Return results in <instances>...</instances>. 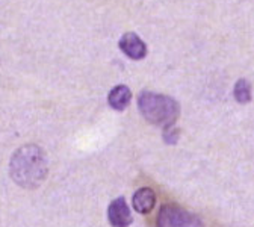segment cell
Wrapping results in <instances>:
<instances>
[{"mask_svg": "<svg viewBox=\"0 0 254 227\" xmlns=\"http://www.w3.org/2000/svg\"><path fill=\"white\" fill-rule=\"evenodd\" d=\"M179 135H180L179 129L173 127V126L165 127V132H164V141H165L167 144H176V143H177V140H179Z\"/></svg>", "mask_w": 254, "mask_h": 227, "instance_id": "9c48e42d", "label": "cell"}, {"mask_svg": "<svg viewBox=\"0 0 254 227\" xmlns=\"http://www.w3.org/2000/svg\"><path fill=\"white\" fill-rule=\"evenodd\" d=\"M108 218L114 227H129L133 221L130 209L124 197H118L108 208Z\"/></svg>", "mask_w": 254, "mask_h": 227, "instance_id": "277c9868", "label": "cell"}, {"mask_svg": "<svg viewBox=\"0 0 254 227\" xmlns=\"http://www.w3.org/2000/svg\"><path fill=\"white\" fill-rule=\"evenodd\" d=\"M133 208L139 214H148L156 205V194L151 188H141L133 194Z\"/></svg>", "mask_w": 254, "mask_h": 227, "instance_id": "8992f818", "label": "cell"}, {"mask_svg": "<svg viewBox=\"0 0 254 227\" xmlns=\"http://www.w3.org/2000/svg\"><path fill=\"white\" fill-rule=\"evenodd\" d=\"M132 99V92L130 89L127 88L126 85H118L115 88H112V91L109 92V97H108V102L111 105L112 109H117V111H124L129 105Z\"/></svg>", "mask_w": 254, "mask_h": 227, "instance_id": "52a82bcc", "label": "cell"}, {"mask_svg": "<svg viewBox=\"0 0 254 227\" xmlns=\"http://www.w3.org/2000/svg\"><path fill=\"white\" fill-rule=\"evenodd\" d=\"M120 49L132 59H142L147 55L145 43L133 32H127L120 40Z\"/></svg>", "mask_w": 254, "mask_h": 227, "instance_id": "5b68a950", "label": "cell"}, {"mask_svg": "<svg viewBox=\"0 0 254 227\" xmlns=\"http://www.w3.org/2000/svg\"><path fill=\"white\" fill-rule=\"evenodd\" d=\"M156 227H204L200 217L176 205H164L156 218Z\"/></svg>", "mask_w": 254, "mask_h": 227, "instance_id": "3957f363", "label": "cell"}, {"mask_svg": "<svg viewBox=\"0 0 254 227\" xmlns=\"http://www.w3.org/2000/svg\"><path fill=\"white\" fill-rule=\"evenodd\" d=\"M141 115L151 124L170 127L180 114L179 103L168 95L142 91L138 97Z\"/></svg>", "mask_w": 254, "mask_h": 227, "instance_id": "7a4b0ae2", "label": "cell"}, {"mask_svg": "<svg viewBox=\"0 0 254 227\" xmlns=\"http://www.w3.org/2000/svg\"><path fill=\"white\" fill-rule=\"evenodd\" d=\"M9 173L17 185L26 189L38 188L47 177V157L44 150L35 144L20 147L11 157Z\"/></svg>", "mask_w": 254, "mask_h": 227, "instance_id": "6da1fadb", "label": "cell"}, {"mask_svg": "<svg viewBox=\"0 0 254 227\" xmlns=\"http://www.w3.org/2000/svg\"><path fill=\"white\" fill-rule=\"evenodd\" d=\"M235 99L236 102L245 105L251 102V86L245 79H239L235 85Z\"/></svg>", "mask_w": 254, "mask_h": 227, "instance_id": "ba28073f", "label": "cell"}]
</instances>
